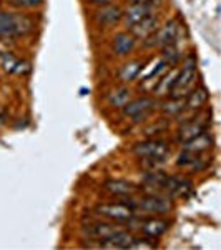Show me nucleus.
Masks as SVG:
<instances>
[{"mask_svg": "<svg viewBox=\"0 0 221 250\" xmlns=\"http://www.w3.org/2000/svg\"><path fill=\"white\" fill-rule=\"evenodd\" d=\"M143 185L147 187V190L160 192L170 199H180V197L184 199L193 192V182L190 179H186L184 175H170L162 168L145 172Z\"/></svg>", "mask_w": 221, "mask_h": 250, "instance_id": "obj_1", "label": "nucleus"}, {"mask_svg": "<svg viewBox=\"0 0 221 250\" xmlns=\"http://www.w3.org/2000/svg\"><path fill=\"white\" fill-rule=\"evenodd\" d=\"M120 202L128 205L138 215H166L175 208L173 199L153 190H147L142 195L135 193V195L122 197Z\"/></svg>", "mask_w": 221, "mask_h": 250, "instance_id": "obj_2", "label": "nucleus"}, {"mask_svg": "<svg viewBox=\"0 0 221 250\" xmlns=\"http://www.w3.org/2000/svg\"><path fill=\"white\" fill-rule=\"evenodd\" d=\"M35 30V20L20 12L0 10V37L12 40L27 37Z\"/></svg>", "mask_w": 221, "mask_h": 250, "instance_id": "obj_3", "label": "nucleus"}, {"mask_svg": "<svg viewBox=\"0 0 221 250\" xmlns=\"http://www.w3.org/2000/svg\"><path fill=\"white\" fill-rule=\"evenodd\" d=\"M125 225H127V229H133V230L140 232L142 235L155 240L165 235L171 224L168 220L162 219L160 215L147 217V215H138V213H135L130 220L125 222Z\"/></svg>", "mask_w": 221, "mask_h": 250, "instance_id": "obj_4", "label": "nucleus"}, {"mask_svg": "<svg viewBox=\"0 0 221 250\" xmlns=\"http://www.w3.org/2000/svg\"><path fill=\"white\" fill-rule=\"evenodd\" d=\"M198 82V67H196V57L188 55L182 62L178 77L175 80V85L171 88L170 97H186L193 88H196Z\"/></svg>", "mask_w": 221, "mask_h": 250, "instance_id": "obj_5", "label": "nucleus"}, {"mask_svg": "<svg viewBox=\"0 0 221 250\" xmlns=\"http://www.w3.org/2000/svg\"><path fill=\"white\" fill-rule=\"evenodd\" d=\"M183 27L180 25L178 19H171L166 23H163L162 27H158V30L155 32L151 37L145 39V47L147 48H163L170 43L178 42V35L182 32Z\"/></svg>", "mask_w": 221, "mask_h": 250, "instance_id": "obj_6", "label": "nucleus"}, {"mask_svg": "<svg viewBox=\"0 0 221 250\" xmlns=\"http://www.w3.org/2000/svg\"><path fill=\"white\" fill-rule=\"evenodd\" d=\"M158 107V99L150 95L138 97V99H131L130 102L123 107V114L130 117L135 124H142L147 119H150L151 114Z\"/></svg>", "mask_w": 221, "mask_h": 250, "instance_id": "obj_7", "label": "nucleus"}, {"mask_svg": "<svg viewBox=\"0 0 221 250\" xmlns=\"http://www.w3.org/2000/svg\"><path fill=\"white\" fill-rule=\"evenodd\" d=\"M122 225L115 224L111 220H95L88 222L87 225H83L80 229V235L85 240H93V242H102L107 240L110 235H113L115 232L122 230Z\"/></svg>", "mask_w": 221, "mask_h": 250, "instance_id": "obj_8", "label": "nucleus"}, {"mask_svg": "<svg viewBox=\"0 0 221 250\" xmlns=\"http://www.w3.org/2000/svg\"><path fill=\"white\" fill-rule=\"evenodd\" d=\"M136 159H156V157H170V144L162 139H147L131 147Z\"/></svg>", "mask_w": 221, "mask_h": 250, "instance_id": "obj_9", "label": "nucleus"}, {"mask_svg": "<svg viewBox=\"0 0 221 250\" xmlns=\"http://www.w3.org/2000/svg\"><path fill=\"white\" fill-rule=\"evenodd\" d=\"M95 215L100 219H107L111 222H120V224H125L135 215V212L131 210L128 205L123 202L116 204H100L95 207Z\"/></svg>", "mask_w": 221, "mask_h": 250, "instance_id": "obj_10", "label": "nucleus"}, {"mask_svg": "<svg viewBox=\"0 0 221 250\" xmlns=\"http://www.w3.org/2000/svg\"><path fill=\"white\" fill-rule=\"evenodd\" d=\"M211 160L203 157V154H191V152H184L182 150V154L176 159V167L182 168L184 172H191V173H198L203 172L210 167Z\"/></svg>", "mask_w": 221, "mask_h": 250, "instance_id": "obj_11", "label": "nucleus"}, {"mask_svg": "<svg viewBox=\"0 0 221 250\" xmlns=\"http://www.w3.org/2000/svg\"><path fill=\"white\" fill-rule=\"evenodd\" d=\"M123 10L115 3H108V5L100 7L95 12V23L100 29H111V27L118 25L122 22Z\"/></svg>", "mask_w": 221, "mask_h": 250, "instance_id": "obj_12", "label": "nucleus"}, {"mask_svg": "<svg viewBox=\"0 0 221 250\" xmlns=\"http://www.w3.org/2000/svg\"><path fill=\"white\" fill-rule=\"evenodd\" d=\"M155 14V5L151 3H128V7L123 10L122 20L125 22V25L130 29L131 25L138 23L140 20H143L148 15Z\"/></svg>", "mask_w": 221, "mask_h": 250, "instance_id": "obj_13", "label": "nucleus"}, {"mask_svg": "<svg viewBox=\"0 0 221 250\" xmlns=\"http://www.w3.org/2000/svg\"><path fill=\"white\" fill-rule=\"evenodd\" d=\"M204 130H208V124L203 122L198 115L191 117V119L184 120V122H182V125H180L178 132H176V140H178L180 144H183V142H186V140L193 139V137L200 135Z\"/></svg>", "mask_w": 221, "mask_h": 250, "instance_id": "obj_14", "label": "nucleus"}, {"mask_svg": "<svg viewBox=\"0 0 221 250\" xmlns=\"http://www.w3.org/2000/svg\"><path fill=\"white\" fill-rule=\"evenodd\" d=\"M213 147H215V137L210 130H204L200 135L182 144V150L191 152V154H204V152L211 150Z\"/></svg>", "mask_w": 221, "mask_h": 250, "instance_id": "obj_15", "label": "nucleus"}, {"mask_svg": "<svg viewBox=\"0 0 221 250\" xmlns=\"http://www.w3.org/2000/svg\"><path fill=\"white\" fill-rule=\"evenodd\" d=\"M102 188L113 197H128V195H135V193L142 192L140 185L130 182V180H122V179L108 180V182L103 184Z\"/></svg>", "mask_w": 221, "mask_h": 250, "instance_id": "obj_16", "label": "nucleus"}, {"mask_svg": "<svg viewBox=\"0 0 221 250\" xmlns=\"http://www.w3.org/2000/svg\"><path fill=\"white\" fill-rule=\"evenodd\" d=\"M208 99H210V94L204 87H196L184 97V110L190 115H196L202 108L206 105Z\"/></svg>", "mask_w": 221, "mask_h": 250, "instance_id": "obj_17", "label": "nucleus"}, {"mask_svg": "<svg viewBox=\"0 0 221 250\" xmlns=\"http://www.w3.org/2000/svg\"><path fill=\"white\" fill-rule=\"evenodd\" d=\"M160 27V15L158 14H151L148 17H145L143 20H140L138 23L130 27V34L133 35L135 39H148L158 30Z\"/></svg>", "mask_w": 221, "mask_h": 250, "instance_id": "obj_18", "label": "nucleus"}, {"mask_svg": "<svg viewBox=\"0 0 221 250\" xmlns=\"http://www.w3.org/2000/svg\"><path fill=\"white\" fill-rule=\"evenodd\" d=\"M178 72H180V67L175 65V67H170L166 72L162 75V79L155 83V87L151 88L153 92V97L155 99H163V97H170V92L171 88L175 85V80L178 77Z\"/></svg>", "mask_w": 221, "mask_h": 250, "instance_id": "obj_19", "label": "nucleus"}, {"mask_svg": "<svg viewBox=\"0 0 221 250\" xmlns=\"http://www.w3.org/2000/svg\"><path fill=\"white\" fill-rule=\"evenodd\" d=\"M0 67L5 72H9V74H17V75H25L30 72V63L18 60L10 52H0Z\"/></svg>", "mask_w": 221, "mask_h": 250, "instance_id": "obj_20", "label": "nucleus"}, {"mask_svg": "<svg viewBox=\"0 0 221 250\" xmlns=\"http://www.w3.org/2000/svg\"><path fill=\"white\" fill-rule=\"evenodd\" d=\"M135 45L136 39L130 32H118L111 42V48H113V54L116 57H127L128 54L135 50Z\"/></svg>", "mask_w": 221, "mask_h": 250, "instance_id": "obj_21", "label": "nucleus"}, {"mask_svg": "<svg viewBox=\"0 0 221 250\" xmlns=\"http://www.w3.org/2000/svg\"><path fill=\"white\" fill-rule=\"evenodd\" d=\"M131 99H133V92H131L128 87L115 88V90H111L110 94H108V97H107L108 104H110L111 107H115V108H123Z\"/></svg>", "mask_w": 221, "mask_h": 250, "instance_id": "obj_22", "label": "nucleus"}, {"mask_svg": "<svg viewBox=\"0 0 221 250\" xmlns=\"http://www.w3.org/2000/svg\"><path fill=\"white\" fill-rule=\"evenodd\" d=\"M145 68V62L143 60H131V62L125 63L122 68H120V80L125 83H130L138 77L140 72Z\"/></svg>", "mask_w": 221, "mask_h": 250, "instance_id": "obj_23", "label": "nucleus"}, {"mask_svg": "<svg viewBox=\"0 0 221 250\" xmlns=\"http://www.w3.org/2000/svg\"><path fill=\"white\" fill-rule=\"evenodd\" d=\"M184 110V97H168V100L162 104V112L165 117H178Z\"/></svg>", "mask_w": 221, "mask_h": 250, "instance_id": "obj_24", "label": "nucleus"}, {"mask_svg": "<svg viewBox=\"0 0 221 250\" xmlns=\"http://www.w3.org/2000/svg\"><path fill=\"white\" fill-rule=\"evenodd\" d=\"M162 59L165 60V62H168V65H170V67L178 65V63L182 62V59H183L182 48H180L178 42L163 47L162 48Z\"/></svg>", "mask_w": 221, "mask_h": 250, "instance_id": "obj_25", "label": "nucleus"}, {"mask_svg": "<svg viewBox=\"0 0 221 250\" xmlns=\"http://www.w3.org/2000/svg\"><path fill=\"white\" fill-rule=\"evenodd\" d=\"M168 68H170V65H168V62H165V60H163L162 57H160L158 63H156V67H155L151 72H148V74L142 79V83H147V82H150V80H153V79H155V82H156V79L162 77V75L168 70Z\"/></svg>", "mask_w": 221, "mask_h": 250, "instance_id": "obj_26", "label": "nucleus"}, {"mask_svg": "<svg viewBox=\"0 0 221 250\" xmlns=\"http://www.w3.org/2000/svg\"><path fill=\"white\" fill-rule=\"evenodd\" d=\"M136 249H143V250H151V249H156V244L153 242V239H148V237H136L130 245V250H136Z\"/></svg>", "mask_w": 221, "mask_h": 250, "instance_id": "obj_27", "label": "nucleus"}, {"mask_svg": "<svg viewBox=\"0 0 221 250\" xmlns=\"http://www.w3.org/2000/svg\"><path fill=\"white\" fill-rule=\"evenodd\" d=\"M12 3L23 7V9H37L43 3V0H12Z\"/></svg>", "mask_w": 221, "mask_h": 250, "instance_id": "obj_28", "label": "nucleus"}, {"mask_svg": "<svg viewBox=\"0 0 221 250\" xmlns=\"http://www.w3.org/2000/svg\"><path fill=\"white\" fill-rule=\"evenodd\" d=\"M87 2L93 3V5H98V7H103V5H108V3H113L115 0H87Z\"/></svg>", "mask_w": 221, "mask_h": 250, "instance_id": "obj_29", "label": "nucleus"}, {"mask_svg": "<svg viewBox=\"0 0 221 250\" xmlns=\"http://www.w3.org/2000/svg\"><path fill=\"white\" fill-rule=\"evenodd\" d=\"M128 3H151L155 0H127Z\"/></svg>", "mask_w": 221, "mask_h": 250, "instance_id": "obj_30", "label": "nucleus"}, {"mask_svg": "<svg viewBox=\"0 0 221 250\" xmlns=\"http://www.w3.org/2000/svg\"><path fill=\"white\" fill-rule=\"evenodd\" d=\"M87 94H90V90H87V88H82V90H80V95H87Z\"/></svg>", "mask_w": 221, "mask_h": 250, "instance_id": "obj_31", "label": "nucleus"}]
</instances>
